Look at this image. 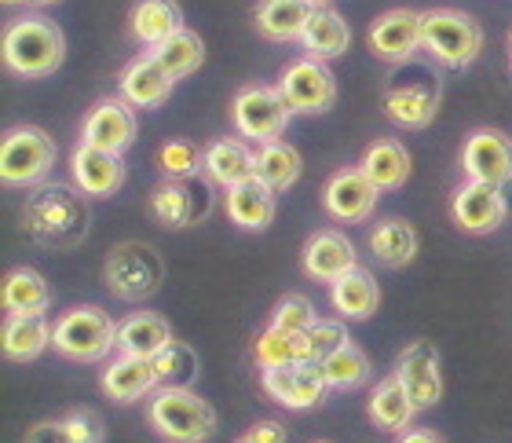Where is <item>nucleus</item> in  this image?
<instances>
[{
    "label": "nucleus",
    "instance_id": "obj_1",
    "mask_svg": "<svg viewBox=\"0 0 512 443\" xmlns=\"http://www.w3.org/2000/svg\"><path fill=\"white\" fill-rule=\"evenodd\" d=\"M22 231L44 249H74L88 235V202L81 187L44 180L22 202Z\"/></svg>",
    "mask_w": 512,
    "mask_h": 443
},
{
    "label": "nucleus",
    "instance_id": "obj_2",
    "mask_svg": "<svg viewBox=\"0 0 512 443\" xmlns=\"http://www.w3.org/2000/svg\"><path fill=\"white\" fill-rule=\"evenodd\" d=\"M66 59V37L52 19L22 15L4 30V66L19 77H48Z\"/></svg>",
    "mask_w": 512,
    "mask_h": 443
},
{
    "label": "nucleus",
    "instance_id": "obj_3",
    "mask_svg": "<svg viewBox=\"0 0 512 443\" xmlns=\"http://www.w3.org/2000/svg\"><path fill=\"white\" fill-rule=\"evenodd\" d=\"M439 96H443V85H439V74L425 63H399V70L392 74L388 88H384V114L399 125V129H425L432 125L439 110Z\"/></svg>",
    "mask_w": 512,
    "mask_h": 443
},
{
    "label": "nucleus",
    "instance_id": "obj_4",
    "mask_svg": "<svg viewBox=\"0 0 512 443\" xmlns=\"http://www.w3.org/2000/svg\"><path fill=\"white\" fill-rule=\"evenodd\" d=\"M150 425L161 440L169 443H205L216 433V411L213 403L202 400L191 389H158L147 411Z\"/></svg>",
    "mask_w": 512,
    "mask_h": 443
},
{
    "label": "nucleus",
    "instance_id": "obj_5",
    "mask_svg": "<svg viewBox=\"0 0 512 443\" xmlns=\"http://www.w3.org/2000/svg\"><path fill=\"white\" fill-rule=\"evenodd\" d=\"M52 348L74 363H99L118 348V323L96 304H77L55 319Z\"/></svg>",
    "mask_w": 512,
    "mask_h": 443
},
{
    "label": "nucleus",
    "instance_id": "obj_6",
    "mask_svg": "<svg viewBox=\"0 0 512 443\" xmlns=\"http://www.w3.org/2000/svg\"><path fill=\"white\" fill-rule=\"evenodd\" d=\"M421 48L436 63L461 70L469 66L483 48V26L465 11L454 8H432L421 11Z\"/></svg>",
    "mask_w": 512,
    "mask_h": 443
},
{
    "label": "nucleus",
    "instance_id": "obj_7",
    "mask_svg": "<svg viewBox=\"0 0 512 443\" xmlns=\"http://www.w3.org/2000/svg\"><path fill=\"white\" fill-rule=\"evenodd\" d=\"M107 290L121 301H147L165 282V260L150 242H121L103 264Z\"/></svg>",
    "mask_w": 512,
    "mask_h": 443
},
{
    "label": "nucleus",
    "instance_id": "obj_8",
    "mask_svg": "<svg viewBox=\"0 0 512 443\" xmlns=\"http://www.w3.org/2000/svg\"><path fill=\"white\" fill-rule=\"evenodd\" d=\"M55 165L52 136L37 125L11 129L0 143V176L8 187H37L48 180Z\"/></svg>",
    "mask_w": 512,
    "mask_h": 443
},
{
    "label": "nucleus",
    "instance_id": "obj_9",
    "mask_svg": "<svg viewBox=\"0 0 512 443\" xmlns=\"http://www.w3.org/2000/svg\"><path fill=\"white\" fill-rule=\"evenodd\" d=\"M231 118H235V129L256 143H271L278 140L286 125L293 121V107L286 103L282 88H242L231 103Z\"/></svg>",
    "mask_w": 512,
    "mask_h": 443
},
{
    "label": "nucleus",
    "instance_id": "obj_10",
    "mask_svg": "<svg viewBox=\"0 0 512 443\" xmlns=\"http://www.w3.org/2000/svg\"><path fill=\"white\" fill-rule=\"evenodd\" d=\"M278 88H282V96L286 103L293 107V114H326L333 107V99H337V77L333 70L322 59H297V63H289L278 77Z\"/></svg>",
    "mask_w": 512,
    "mask_h": 443
},
{
    "label": "nucleus",
    "instance_id": "obj_11",
    "mask_svg": "<svg viewBox=\"0 0 512 443\" xmlns=\"http://www.w3.org/2000/svg\"><path fill=\"white\" fill-rule=\"evenodd\" d=\"M213 213V191L205 180H165L150 191V217L165 227H194Z\"/></svg>",
    "mask_w": 512,
    "mask_h": 443
},
{
    "label": "nucleus",
    "instance_id": "obj_12",
    "mask_svg": "<svg viewBox=\"0 0 512 443\" xmlns=\"http://www.w3.org/2000/svg\"><path fill=\"white\" fill-rule=\"evenodd\" d=\"M260 385L278 407L286 411H311L326 400V374H322V363H289V367H275L260 374Z\"/></svg>",
    "mask_w": 512,
    "mask_h": 443
},
{
    "label": "nucleus",
    "instance_id": "obj_13",
    "mask_svg": "<svg viewBox=\"0 0 512 443\" xmlns=\"http://www.w3.org/2000/svg\"><path fill=\"white\" fill-rule=\"evenodd\" d=\"M395 378L403 381V389L410 392V400L421 407H436L443 400V374H439V352L432 341L417 337L399 352L395 359Z\"/></svg>",
    "mask_w": 512,
    "mask_h": 443
},
{
    "label": "nucleus",
    "instance_id": "obj_14",
    "mask_svg": "<svg viewBox=\"0 0 512 443\" xmlns=\"http://www.w3.org/2000/svg\"><path fill=\"white\" fill-rule=\"evenodd\" d=\"M377 184L370 176L352 165V169H341V173H333L322 187V206L330 213L333 220H344V224H359V220L374 217L377 209Z\"/></svg>",
    "mask_w": 512,
    "mask_h": 443
},
{
    "label": "nucleus",
    "instance_id": "obj_15",
    "mask_svg": "<svg viewBox=\"0 0 512 443\" xmlns=\"http://www.w3.org/2000/svg\"><path fill=\"white\" fill-rule=\"evenodd\" d=\"M136 140V110L128 99H99L81 125V143L110 154H125Z\"/></svg>",
    "mask_w": 512,
    "mask_h": 443
},
{
    "label": "nucleus",
    "instance_id": "obj_16",
    "mask_svg": "<svg viewBox=\"0 0 512 443\" xmlns=\"http://www.w3.org/2000/svg\"><path fill=\"white\" fill-rule=\"evenodd\" d=\"M370 52L384 63H410L414 52L421 48V11L410 8H392L384 11L381 19H374L370 33H366Z\"/></svg>",
    "mask_w": 512,
    "mask_h": 443
},
{
    "label": "nucleus",
    "instance_id": "obj_17",
    "mask_svg": "<svg viewBox=\"0 0 512 443\" xmlns=\"http://www.w3.org/2000/svg\"><path fill=\"white\" fill-rule=\"evenodd\" d=\"M461 169L469 180L502 187L512 180V140L498 129H476L461 147Z\"/></svg>",
    "mask_w": 512,
    "mask_h": 443
},
{
    "label": "nucleus",
    "instance_id": "obj_18",
    "mask_svg": "<svg viewBox=\"0 0 512 443\" xmlns=\"http://www.w3.org/2000/svg\"><path fill=\"white\" fill-rule=\"evenodd\" d=\"M450 213H454V224H458L461 231H472V235H487L494 227H502V220L509 217L502 187L480 184V180H469L465 187L454 191Z\"/></svg>",
    "mask_w": 512,
    "mask_h": 443
},
{
    "label": "nucleus",
    "instance_id": "obj_19",
    "mask_svg": "<svg viewBox=\"0 0 512 443\" xmlns=\"http://www.w3.org/2000/svg\"><path fill=\"white\" fill-rule=\"evenodd\" d=\"M70 173H74V187H81L88 198L118 195L121 184H125V162H121V154L99 151V147H88V143H81L74 151Z\"/></svg>",
    "mask_w": 512,
    "mask_h": 443
},
{
    "label": "nucleus",
    "instance_id": "obj_20",
    "mask_svg": "<svg viewBox=\"0 0 512 443\" xmlns=\"http://www.w3.org/2000/svg\"><path fill=\"white\" fill-rule=\"evenodd\" d=\"M355 268H359V253H355L352 238H344L341 231L326 227L304 242V271L315 282H337Z\"/></svg>",
    "mask_w": 512,
    "mask_h": 443
},
{
    "label": "nucleus",
    "instance_id": "obj_21",
    "mask_svg": "<svg viewBox=\"0 0 512 443\" xmlns=\"http://www.w3.org/2000/svg\"><path fill=\"white\" fill-rule=\"evenodd\" d=\"M172 85H176V77L154 55H139L121 70V99H128L139 110L161 107L172 96Z\"/></svg>",
    "mask_w": 512,
    "mask_h": 443
},
{
    "label": "nucleus",
    "instance_id": "obj_22",
    "mask_svg": "<svg viewBox=\"0 0 512 443\" xmlns=\"http://www.w3.org/2000/svg\"><path fill=\"white\" fill-rule=\"evenodd\" d=\"M275 187H267L260 176H249L242 184L227 187V217L242 231H264L275 220Z\"/></svg>",
    "mask_w": 512,
    "mask_h": 443
},
{
    "label": "nucleus",
    "instance_id": "obj_23",
    "mask_svg": "<svg viewBox=\"0 0 512 443\" xmlns=\"http://www.w3.org/2000/svg\"><path fill=\"white\" fill-rule=\"evenodd\" d=\"M315 0H260L253 11V22L260 37L267 41H300L315 15Z\"/></svg>",
    "mask_w": 512,
    "mask_h": 443
},
{
    "label": "nucleus",
    "instance_id": "obj_24",
    "mask_svg": "<svg viewBox=\"0 0 512 443\" xmlns=\"http://www.w3.org/2000/svg\"><path fill=\"white\" fill-rule=\"evenodd\" d=\"M158 385V374H154V363L150 359L136 356H118L110 359L107 370H103V392H107L114 403H136L143 396H154Z\"/></svg>",
    "mask_w": 512,
    "mask_h": 443
},
{
    "label": "nucleus",
    "instance_id": "obj_25",
    "mask_svg": "<svg viewBox=\"0 0 512 443\" xmlns=\"http://www.w3.org/2000/svg\"><path fill=\"white\" fill-rule=\"evenodd\" d=\"M0 301L8 315H44L52 308V286L37 268H11Z\"/></svg>",
    "mask_w": 512,
    "mask_h": 443
},
{
    "label": "nucleus",
    "instance_id": "obj_26",
    "mask_svg": "<svg viewBox=\"0 0 512 443\" xmlns=\"http://www.w3.org/2000/svg\"><path fill=\"white\" fill-rule=\"evenodd\" d=\"M205 176L209 184L235 187L256 176V154L246 140H213L205 147Z\"/></svg>",
    "mask_w": 512,
    "mask_h": 443
},
{
    "label": "nucleus",
    "instance_id": "obj_27",
    "mask_svg": "<svg viewBox=\"0 0 512 443\" xmlns=\"http://www.w3.org/2000/svg\"><path fill=\"white\" fill-rule=\"evenodd\" d=\"M169 341H176L169 323L154 312H136V315H128L125 323H118V352L121 356L154 359Z\"/></svg>",
    "mask_w": 512,
    "mask_h": 443
},
{
    "label": "nucleus",
    "instance_id": "obj_28",
    "mask_svg": "<svg viewBox=\"0 0 512 443\" xmlns=\"http://www.w3.org/2000/svg\"><path fill=\"white\" fill-rule=\"evenodd\" d=\"M52 334L55 326H48L44 315H8L4 330H0V345H4L8 359L26 363V359H37L44 348L52 345Z\"/></svg>",
    "mask_w": 512,
    "mask_h": 443
},
{
    "label": "nucleus",
    "instance_id": "obj_29",
    "mask_svg": "<svg viewBox=\"0 0 512 443\" xmlns=\"http://www.w3.org/2000/svg\"><path fill=\"white\" fill-rule=\"evenodd\" d=\"M330 301L344 319H370L381 304V286L370 271L355 268L337 282H330Z\"/></svg>",
    "mask_w": 512,
    "mask_h": 443
},
{
    "label": "nucleus",
    "instance_id": "obj_30",
    "mask_svg": "<svg viewBox=\"0 0 512 443\" xmlns=\"http://www.w3.org/2000/svg\"><path fill=\"white\" fill-rule=\"evenodd\" d=\"M359 169L374 180L377 191H395L410 176V151L399 140H374L359 158Z\"/></svg>",
    "mask_w": 512,
    "mask_h": 443
},
{
    "label": "nucleus",
    "instance_id": "obj_31",
    "mask_svg": "<svg viewBox=\"0 0 512 443\" xmlns=\"http://www.w3.org/2000/svg\"><path fill=\"white\" fill-rule=\"evenodd\" d=\"M348 44H352V30H348V22L344 15H337L333 8H315L311 15L308 30L300 37V48L311 55V59H337V55L348 52Z\"/></svg>",
    "mask_w": 512,
    "mask_h": 443
},
{
    "label": "nucleus",
    "instance_id": "obj_32",
    "mask_svg": "<svg viewBox=\"0 0 512 443\" xmlns=\"http://www.w3.org/2000/svg\"><path fill=\"white\" fill-rule=\"evenodd\" d=\"M414 414H417V403L410 400V392L403 389V381L395 378V374L384 378L374 389V396H370V418H374V425L384 429V433H403V429H410Z\"/></svg>",
    "mask_w": 512,
    "mask_h": 443
},
{
    "label": "nucleus",
    "instance_id": "obj_33",
    "mask_svg": "<svg viewBox=\"0 0 512 443\" xmlns=\"http://www.w3.org/2000/svg\"><path fill=\"white\" fill-rule=\"evenodd\" d=\"M183 30V11L176 0H136L132 8V33L143 44H161L169 41L172 33Z\"/></svg>",
    "mask_w": 512,
    "mask_h": 443
},
{
    "label": "nucleus",
    "instance_id": "obj_34",
    "mask_svg": "<svg viewBox=\"0 0 512 443\" xmlns=\"http://www.w3.org/2000/svg\"><path fill=\"white\" fill-rule=\"evenodd\" d=\"M253 359L260 370H275L289 367V363H304L311 359L308 334H293V330H278V326H267L264 334L253 341Z\"/></svg>",
    "mask_w": 512,
    "mask_h": 443
},
{
    "label": "nucleus",
    "instance_id": "obj_35",
    "mask_svg": "<svg viewBox=\"0 0 512 443\" xmlns=\"http://www.w3.org/2000/svg\"><path fill=\"white\" fill-rule=\"evenodd\" d=\"M304 173V158L293 143L286 140H271V143H260V151H256V176L264 180L267 187H275V191H286L293 187Z\"/></svg>",
    "mask_w": 512,
    "mask_h": 443
},
{
    "label": "nucleus",
    "instance_id": "obj_36",
    "mask_svg": "<svg viewBox=\"0 0 512 443\" xmlns=\"http://www.w3.org/2000/svg\"><path fill=\"white\" fill-rule=\"evenodd\" d=\"M370 249L384 268H403L417 257V231L406 220L388 217L370 231Z\"/></svg>",
    "mask_w": 512,
    "mask_h": 443
},
{
    "label": "nucleus",
    "instance_id": "obj_37",
    "mask_svg": "<svg viewBox=\"0 0 512 443\" xmlns=\"http://www.w3.org/2000/svg\"><path fill=\"white\" fill-rule=\"evenodd\" d=\"M150 55H154V59H158V63L165 66L176 81H180V77L194 74V70L205 63V44H202V37H198V33L183 26L180 33H172L169 41L154 44V48H150Z\"/></svg>",
    "mask_w": 512,
    "mask_h": 443
},
{
    "label": "nucleus",
    "instance_id": "obj_38",
    "mask_svg": "<svg viewBox=\"0 0 512 443\" xmlns=\"http://www.w3.org/2000/svg\"><path fill=\"white\" fill-rule=\"evenodd\" d=\"M154 363V374H158L161 389H191L194 378H198V352H194L187 341H169L158 356L150 359Z\"/></svg>",
    "mask_w": 512,
    "mask_h": 443
},
{
    "label": "nucleus",
    "instance_id": "obj_39",
    "mask_svg": "<svg viewBox=\"0 0 512 443\" xmlns=\"http://www.w3.org/2000/svg\"><path fill=\"white\" fill-rule=\"evenodd\" d=\"M322 374L330 389H359L370 378V359L359 345H344L330 359H322Z\"/></svg>",
    "mask_w": 512,
    "mask_h": 443
},
{
    "label": "nucleus",
    "instance_id": "obj_40",
    "mask_svg": "<svg viewBox=\"0 0 512 443\" xmlns=\"http://www.w3.org/2000/svg\"><path fill=\"white\" fill-rule=\"evenodd\" d=\"M158 169L169 180H194L205 169V151H198L191 140H169L158 147Z\"/></svg>",
    "mask_w": 512,
    "mask_h": 443
},
{
    "label": "nucleus",
    "instance_id": "obj_41",
    "mask_svg": "<svg viewBox=\"0 0 512 443\" xmlns=\"http://www.w3.org/2000/svg\"><path fill=\"white\" fill-rule=\"evenodd\" d=\"M315 323H319L315 304H311L304 293H286V297L275 304V312H271V326H278V330H293V334H308Z\"/></svg>",
    "mask_w": 512,
    "mask_h": 443
},
{
    "label": "nucleus",
    "instance_id": "obj_42",
    "mask_svg": "<svg viewBox=\"0 0 512 443\" xmlns=\"http://www.w3.org/2000/svg\"><path fill=\"white\" fill-rule=\"evenodd\" d=\"M344 345H352V337H348L344 323H337V319H319V323L308 330L311 363H322V359H330L333 352H341Z\"/></svg>",
    "mask_w": 512,
    "mask_h": 443
},
{
    "label": "nucleus",
    "instance_id": "obj_43",
    "mask_svg": "<svg viewBox=\"0 0 512 443\" xmlns=\"http://www.w3.org/2000/svg\"><path fill=\"white\" fill-rule=\"evenodd\" d=\"M63 422H66V433H70L74 443H103L107 440V425H103V418H99L96 411H88V407L70 411Z\"/></svg>",
    "mask_w": 512,
    "mask_h": 443
},
{
    "label": "nucleus",
    "instance_id": "obj_44",
    "mask_svg": "<svg viewBox=\"0 0 512 443\" xmlns=\"http://www.w3.org/2000/svg\"><path fill=\"white\" fill-rule=\"evenodd\" d=\"M22 443H74V440L66 433V422L59 418V422H37L33 429H26Z\"/></svg>",
    "mask_w": 512,
    "mask_h": 443
},
{
    "label": "nucleus",
    "instance_id": "obj_45",
    "mask_svg": "<svg viewBox=\"0 0 512 443\" xmlns=\"http://www.w3.org/2000/svg\"><path fill=\"white\" fill-rule=\"evenodd\" d=\"M246 436H249V440H256V443H286V440H289L286 425H282V422H271V418H264V422H256V425H249Z\"/></svg>",
    "mask_w": 512,
    "mask_h": 443
},
{
    "label": "nucleus",
    "instance_id": "obj_46",
    "mask_svg": "<svg viewBox=\"0 0 512 443\" xmlns=\"http://www.w3.org/2000/svg\"><path fill=\"white\" fill-rule=\"evenodd\" d=\"M399 443H443V436L432 433V429H406V433L399 436Z\"/></svg>",
    "mask_w": 512,
    "mask_h": 443
},
{
    "label": "nucleus",
    "instance_id": "obj_47",
    "mask_svg": "<svg viewBox=\"0 0 512 443\" xmlns=\"http://www.w3.org/2000/svg\"><path fill=\"white\" fill-rule=\"evenodd\" d=\"M502 198H505V209L512 213V180H505L502 184Z\"/></svg>",
    "mask_w": 512,
    "mask_h": 443
},
{
    "label": "nucleus",
    "instance_id": "obj_48",
    "mask_svg": "<svg viewBox=\"0 0 512 443\" xmlns=\"http://www.w3.org/2000/svg\"><path fill=\"white\" fill-rule=\"evenodd\" d=\"M26 4H33V8H48V4H59V0H26Z\"/></svg>",
    "mask_w": 512,
    "mask_h": 443
},
{
    "label": "nucleus",
    "instance_id": "obj_49",
    "mask_svg": "<svg viewBox=\"0 0 512 443\" xmlns=\"http://www.w3.org/2000/svg\"><path fill=\"white\" fill-rule=\"evenodd\" d=\"M235 443H256V440H249V436L246 433H242V436H238V440Z\"/></svg>",
    "mask_w": 512,
    "mask_h": 443
},
{
    "label": "nucleus",
    "instance_id": "obj_50",
    "mask_svg": "<svg viewBox=\"0 0 512 443\" xmlns=\"http://www.w3.org/2000/svg\"><path fill=\"white\" fill-rule=\"evenodd\" d=\"M315 4H319V8H326V4H330V0H315Z\"/></svg>",
    "mask_w": 512,
    "mask_h": 443
},
{
    "label": "nucleus",
    "instance_id": "obj_51",
    "mask_svg": "<svg viewBox=\"0 0 512 443\" xmlns=\"http://www.w3.org/2000/svg\"><path fill=\"white\" fill-rule=\"evenodd\" d=\"M509 55H512V33H509Z\"/></svg>",
    "mask_w": 512,
    "mask_h": 443
},
{
    "label": "nucleus",
    "instance_id": "obj_52",
    "mask_svg": "<svg viewBox=\"0 0 512 443\" xmlns=\"http://www.w3.org/2000/svg\"><path fill=\"white\" fill-rule=\"evenodd\" d=\"M4 4H19V0H4Z\"/></svg>",
    "mask_w": 512,
    "mask_h": 443
},
{
    "label": "nucleus",
    "instance_id": "obj_53",
    "mask_svg": "<svg viewBox=\"0 0 512 443\" xmlns=\"http://www.w3.org/2000/svg\"><path fill=\"white\" fill-rule=\"evenodd\" d=\"M315 443H330V440H315Z\"/></svg>",
    "mask_w": 512,
    "mask_h": 443
}]
</instances>
